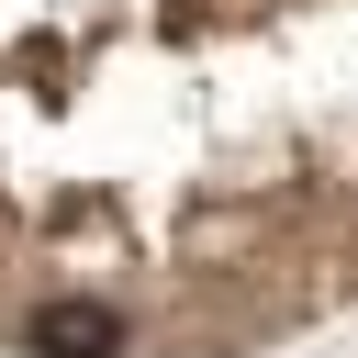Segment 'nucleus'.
Listing matches in <instances>:
<instances>
[{
	"mask_svg": "<svg viewBox=\"0 0 358 358\" xmlns=\"http://www.w3.org/2000/svg\"><path fill=\"white\" fill-rule=\"evenodd\" d=\"M34 347H45V358H112V347H123V313L67 291V302H45V313H34Z\"/></svg>",
	"mask_w": 358,
	"mask_h": 358,
	"instance_id": "1",
	"label": "nucleus"
}]
</instances>
